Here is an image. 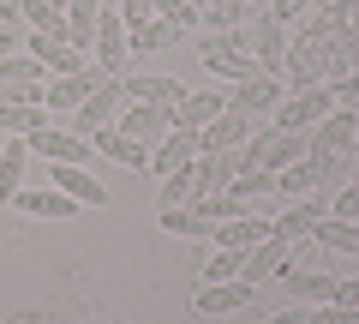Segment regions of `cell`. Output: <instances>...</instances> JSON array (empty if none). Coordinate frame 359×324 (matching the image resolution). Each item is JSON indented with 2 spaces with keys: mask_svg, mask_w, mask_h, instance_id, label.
<instances>
[{
  "mask_svg": "<svg viewBox=\"0 0 359 324\" xmlns=\"http://www.w3.org/2000/svg\"><path fill=\"white\" fill-rule=\"evenodd\" d=\"M114 72H102V66L90 60V66H78V72H60L54 84H42V103H48V115H72V108H84L90 96L102 91Z\"/></svg>",
  "mask_w": 359,
  "mask_h": 324,
  "instance_id": "1",
  "label": "cell"
},
{
  "mask_svg": "<svg viewBox=\"0 0 359 324\" xmlns=\"http://www.w3.org/2000/svg\"><path fill=\"white\" fill-rule=\"evenodd\" d=\"M323 115H335V96L323 91H287L282 103H276V115H269V127H282V132H311Z\"/></svg>",
  "mask_w": 359,
  "mask_h": 324,
  "instance_id": "2",
  "label": "cell"
},
{
  "mask_svg": "<svg viewBox=\"0 0 359 324\" xmlns=\"http://www.w3.org/2000/svg\"><path fill=\"white\" fill-rule=\"evenodd\" d=\"M204 60H210V72H216V78H228V84H245V78L257 72L252 42H245V37H233V30H222V37L210 42V48H204Z\"/></svg>",
  "mask_w": 359,
  "mask_h": 324,
  "instance_id": "3",
  "label": "cell"
},
{
  "mask_svg": "<svg viewBox=\"0 0 359 324\" xmlns=\"http://www.w3.org/2000/svg\"><path fill=\"white\" fill-rule=\"evenodd\" d=\"M25 144H30V156H42V162H78V169L96 156V144L78 138V132H66V127H42V132H30Z\"/></svg>",
  "mask_w": 359,
  "mask_h": 324,
  "instance_id": "4",
  "label": "cell"
},
{
  "mask_svg": "<svg viewBox=\"0 0 359 324\" xmlns=\"http://www.w3.org/2000/svg\"><path fill=\"white\" fill-rule=\"evenodd\" d=\"M282 78H276V72H252V78H245V84H233V91H228V108H233V115H276V103H282Z\"/></svg>",
  "mask_w": 359,
  "mask_h": 324,
  "instance_id": "5",
  "label": "cell"
},
{
  "mask_svg": "<svg viewBox=\"0 0 359 324\" xmlns=\"http://www.w3.org/2000/svg\"><path fill=\"white\" fill-rule=\"evenodd\" d=\"M114 127L126 132V138H138L144 150H150V144H162L168 132H174V127H168V108H162V103H126V108L114 115Z\"/></svg>",
  "mask_w": 359,
  "mask_h": 324,
  "instance_id": "6",
  "label": "cell"
},
{
  "mask_svg": "<svg viewBox=\"0 0 359 324\" xmlns=\"http://www.w3.org/2000/svg\"><path fill=\"white\" fill-rule=\"evenodd\" d=\"M120 108H126V84H120V78H108V84L90 96L84 108H72V132H78V138H90L96 127H114Z\"/></svg>",
  "mask_w": 359,
  "mask_h": 324,
  "instance_id": "7",
  "label": "cell"
},
{
  "mask_svg": "<svg viewBox=\"0 0 359 324\" xmlns=\"http://www.w3.org/2000/svg\"><path fill=\"white\" fill-rule=\"evenodd\" d=\"M90 48H96V66H102V72L120 78V72H126V60H132V48H126V18L102 6V18H96V42H90Z\"/></svg>",
  "mask_w": 359,
  "mask_h": 324,
  "instance_id": "8",
  "label": "cell"
},
{
  "mask_svg": "<svg viewBox=\"0 0 359 324\" xmlns=\"http://www.w3.org/2000/svg\"><path fill=\"white\" fill-rule=\"evenodd\" d=\"M335 174V156H299V162H287L282 174H276V198H306L311 186H323Z\"/></svg>",
  "mask_w": 359,
  "mask_h": 324,
  "instance_id": "9",
  "label": "cell"
},
{
  "mask_svg": "<svg viewBox=\"0 0 359 324\" xmlns=\"http://www.w3.org/2000/svg\"><path fill=\"white\" fill-rule=\"evenodd\" d=\"M245 138H252V115H233V108H222V115L210 120L204 132H198V156H216V150H240Z\"/></svg>",
  "mask_w": 359,
  "mask_h": 324,
  "instance_id": "10",
  "label": "cell"
},
{
  "mask_svg": "<svg viewBox=\"0 0 359 324\" xmlns=\"http://www.w3.org/2000/svg\"><path fill=\"white\" fill-rule=\"evenodd\" d=\"M120 84H126V103H186V84L180 78H162V72H120Z\"/></svg>",
  "mask_w": 359,
  "mask_h": 324,
  "instance_id": "11",
  "label": "cell"
},
{
  "mask_svg": "<svg viewBox=\"0 0 359 324\" xmlns=\"http://www.w3.org/2000/svg\"><path fill=\"white\" fill-rule=\"evenodd\" d=\"M252 60H257V72H276L282 78V60H287V25L282 18H257V30H252Z\"/></svg>",
  "mask_w": 359,
  "mask_h": 324,
  "instance_id": "12",
  "label": "cell"
},
{
  "mask_svg": "<svg viewBox=\"0 0 359 324\" xmlns=\"http://www.w3.org/2000/svg\"><path fill=\"white\" fill-rule=\"evenodd\" d=\"M228 108V91H192L186 103H174L168 108V127H186V132H204L210 120Z\"/></svg>",
  "mask_w": 359,
  "mask_h": 324,
  "instance_id": "13",
  "label": "cell"
},
{
  "mask_svg": "<svg viewBox=\"0 0 359 324\" xmlns=\"http://www.w3.org/2000/svg\"><path fill=\"white\" fill-rule=\"evenodd\" d=\"M48 186H60V193L78 198V205H108V186L90 169H78V162H48Z\"/></svg>",
  "mask_w": 359,
  "mask_h": 324,
  "instance_id": "14",
  "label": "cell"
},
{
  "mask_svg": "<svg viewBox=\"0 0 359 324\" xmlns=\"http://www.w3.org/2000/svg\"><path fill=\"white\" fill-rule=\"evenodd\" d=\"M294 259V240H276V234H269V240H257V247H245V259H240V276L245 283H264V276H276L282 271V264Z\"/></svg>",
  "mask_w": 359,
  "mask_h": 324,
  "instance_id": "15",
  "label": "cell"
},
{
  "mask_svg": "<svg viewBox=\"0 0 359 324\" xmlns=\"http://www.w3.org/2000/svg\"><path fill=\"white\" fill-rule=\"evenodd\" d=\"M90 144L108 156V162H126V169H138V174H150V150H144L138 138H126L120 127H96L90 132Z\"/></svg>",
  "mask_w": 359,
  "mask_h": 324,
  "instance_id": "16",
  "label": "cell"
},
{
  "mask_svg": "<svg viewBox=\"0 0 359 324\" xmlns=\"http://www.w3.org/2000/svg\"><path fill=\"white\" fill-rule=\"evenodd\" d=\"M210 240H216V247H228V252H245V247H257V240H269V216L240 210V216L216 222V234H210Z\"/></svg>",
  "mask_w": 359,
  "mask_h": 324,
  "instance_id": "17",
  "label": "cell"
},
{
  "mask_svg": "<svg viewBox=\"0 0 359 324\" xmlns=\"http://www.w3.org/2000/svg\"><path fill=\"white\" fill-rule=\"evenodd\" d=\"M192 156H198V132L174 127L162 144H150V174H174V169H186Z\"/></svg>",
  "mask_w": 359,
  "mask_h": 324,
  "instance_id": "18",
  "label": "cell"
},
{
  "mask_svg": "<svg viewBox=\"0 0 359 324\" xmlns=\"http://www.w3.org/2000/svg\"><path fill=\"white\" fill-rule=\"evenodd\" d=\"M13 205L25 210V216H60V222L84 210V205H78V198H66L60 186H30V193H25V186H18V198H13Z\"/></svg>",
  "mask_w": 359,
  "mask_h": 324,
  "instance_id": "19",
  "label": "cell"
},
{
  "mask_svg": "<svg viewBox=\"0 0 359 324\" xmlns=\"http://www.w3.org/2000/svg\"><path fill=\"white\" fill-rule=\"evenodd\" d=\"M96 18H102V0H66V30H60V42H72L78 54H90V42H96Z\"/></svg>",
  "mask_w": 359,
  "mask_h": 324,
  "instance_id": "20",
  "label": "cell"
},
{
  "mask_svg": "<svg viewBox=\"0 0 359 324\" xmlns=\"http://www.w3.org/2000/svg\"><path fill=\"white\" fill-rule=\"evenodd\" d=\"M233 306H252V283L245 276H228V283H204L198 288V312H233Z\"/></svg>",
  "mask_w": 359,
  "mask_h": 324,
  "instance_id": "21",
  "label": "cell"
},
{
  "mask_svg": "<svg viewBox=\"0 0 359 324\" xmlns=\"http://www.w3.org/2000/svg\"><path fill=\"white\" fill-rule=\"evenodd\" d=\"M30 54H36L42 72H54V78H60V72H78V66H90V54H78L72 42H60V37H42V30L30 37Z\"/></svg>",
  "mask_w": 359,
  "mask_h": 324,
  "instance_id": "22",
  "label": "cell"
},
{
  "mask_svg": "<svg viewBox=\"0 0 359 324\" xmlns=\"http://www.w3.org/2000/svg\"><path fill=\"white\" fill-rule=\"evenodd\" d=\"M323 216H330V210H323L318 198H299L294 210H282V216H269V234H276V240H299V234H311V228H318Z\"/></svg>",
  "mask_w": 359,
  "mask_h": 324,
  "instance_id": "23",
  "label": "cell"
},
{
  "mask_svg": "<svg viewBox=\"0 0 359 324\" xmlns=\"http://www.w3.org/2000/svg\"><path fill=\"white\" fill-rule=\"evenodd\" d=\"M276 276H282V288L299 300V306H318V300L335 294V276H318V271H294V264H282Z\"/></svg>",
  "mask_w": 359,
  "mask_h": 324,
  "instance_id": "24",
  "label": "cell"
},
{
  "mask_svg": "<svg viewBox=\"0 0 359 324\" xmlns=\"http://www.w3.org/2000/svg\"><path fill=\"white\" fill-rule=\"evenodd\" d=\"M353 144V115H323L311 127V156H341Z\"/></svg>",
  "mask_w": 359,
  "mask_h": 324,
  "instance_id": "25",
  "label": "cell"
},
{
  "mask_svg": "<svg viewBox=\"0 0 359 324\" xmlns=\"http://www.w3.org/2000/svg\"><path fill=\"white\" fill-rule=\"evenodd\" d=\"M198 198H204V181H198V156L186 162V169L162 174V210H168V205H198Z\"/></svg>",
  "mask_w": 359,
  "mask_h": 324,
  "instance_id": "26",
  "label": "cell"
},
{
  "mask_svg": "<svg viewBox=\"0 0 359 324\" xmlns=\"http://www.w3.org/2000/svg\"><path fill=\"white\" fill-rule=\"evenodd\" d=\"M42 127H54L42 103H30V108H18V103H0V132H13V138H30V132H42Z\"/></svg>",
  "mask_w": 359,
  "mask_h": 324,
  "instance_id": "27",
  "label": "cell"
},
{
  "mask_svg": "<svg viewBox=\"0 0 359 324\" xmlns=\"http://www.w3.org/2000/svg\"><path fill=\"white\" fill-rule=\"evenodd\" d=\"M25 162H30V144L13 138L6 150H0V205H13L18 198V181H25Z\"/></svg>",
  "mask_w": 359,
  "mask_h": 324,
  "instance_id": "28",
  "label": "cell"
},
{
  "mask_svg": "<svg viewBox=\"0 0 359 324\" xmlns=\"http://www.w3.org/2000/svg\"><path fill=\"white\" fill-rule=\"evenodd\" d=\"M318 247H330V252H347V259H359V222H341V216H323L318 228Z\"/></svg>",
  "mask_w": 359,
  "mask_h": 324,
  "instance_id": "29",
  "label": "cell"
},
{
  "mask_svg": "<svg viewBox=\"0 0 359 324\" xmlns=\"http://www.w3.org/2000/svg\"><path fill=\"white\" fill-rule=\"evenodd\" d=\"M42 60L36 54H0V91H18V84H42Z\"/></svg>",
  "mask_w": 359,
  "mask_h": 324,
  "instance_id": "30",
  "label": "cell"
},
{
  "mask_svg": "<svg viewBox=\"0 0 359 324\" xmlns=\"http://www.w3.org/2000/svg\"><path fill=\"white\" fill-rule=\"evenodd\" d=\"M269 193H276V174H269V169H240V174L228 181V198H233V205H245V198H269Z\"/></svg>",
  "mask_w": 359,
  "mask_h": 324,
  "instance_id": "31",
  "label": "cell"
},
{
  "mask_svg": "<svg viewBox=\"0 0 359 324\" xmlns=\"http://www.w3.org/2000/svg\"><path fill=\"white\" fill-rule=\"evenodd\" d=\"M162 228H168V234H186V240H210V234H216L198 210H186V205H168V210H162Z\"/></svg>",
  "mask_w": 359,
  "mask_h": 324,
  "instance_id": "32",
  "label": "cell"
},
{
  "mask_svg": "<svg viewBox=\"0 0 359 324\" xmlns=\"http://www.w3.org/2000/svg\"><path fill=\"white\" fill-rule=\"evenodd\" d=\"M240 259H245V252L216 247V252H210V264H204V283H228V276H240Z\"/></svg>",
  "mask_w": 359,
  "mask_h": 324,
  "instance_id": "33",
  "label": "cell"
},
{
  "mask_svg": "<svg viewBox=\"0 0 359 324\" xmlns=\"http://www.w3.org/2000/svg\"><path fill=\"white\" fill-rule=\"evenodd\" d=\"M192 210H198V216L210 222V228H216V222H228V216H240V205H233L228 193H210V198H198Z\"/></svg>",
  "mask_w": 359,
  "mask_h": 324,
  "instance_id": "34",
  "label": "cell"
},
{
  "mask_svg": "<svg viewBox=\"0 0 359 324\" xmlns=\"http://www.w3.org/2000/svg\"><path fill=\"white\" fill-rule=\"evenodd\" d=\"M311 324H359V312H353V306H330V300H323V306L311 312Z\"/></svg>",
  "mask_w": 359,
  "mask_h": 324,
  "instance_id": "35",
  "label": "cell"
},
{
  "mask_svg": "<svg viewBox=\"0 0 359 324\" xmlns=\"http://www.w3.org/2000/svg\"><path fill=\"white\" fill-rule=\"evenodd\" d=\"M330 216H341V222H353V216H359V181L347 186L341 198H335V210H330Z\"/></svg>",
  "mask_w": 359,
  "mask_h": 324,
  "instance_id": "36",
  "label": "cell"
},
{
  "mask_svg": "<svg viewBox=\"0 0 359 324\" xmlns=\"http://www.w3.org/2000/svg\"><path fill=\"white\" fill-rule=\"evenodd\" d=\"M330 306H353V312H359V276H347V283H335Z\"/></svg>",
  "mask_w": 359,
  "mask_h": 324,
  "instance_id": "37",
  "label": "cell"
},
{
  "mask_svg": "<svg viewBox=\"0 0 359 324\" xmlns=\"http://www.w3.org/2000/svg\"><path fill=\"white\" fill-rule=\"evenodd\" d=\"M120 6H126V13H120V18H126V30H132V25H144V18H150V0H120Z\"/></svg>",
  "mask_w": 359,
  "mask_h": 324,
  "instance_id": "38",
  "label": "cell"
},
{
  "mask_svg": "<svg viewBox=\"0 0 359 324\" xmlns=\"http://www.w3.org/2000/svg\"><path fill=\"white\" fill-rule=\"evenodd\" d=\"M264 324H311V312L306 306H287V312H276V318H264Z\"/></svg>",
  "mask_w": 359,
  "mask_h": 324,
  "instance_id": "39",
  "label": "cell"
},
{
  "mask_svg": "<svg viewBox=\"0 0 359 324\" xmlns=\"http://www.w3.org/2000/svg\"><path fill=\"white\" fill-rule=\"evenodd\" d=\"M25 13V0H0V25H6V18H18Z\"/></svg>",
  "mask_w": 359,
  "mask_h": 324,
  "instance_id": "40",
  "label": "cell"
},
{
  "mask_svg": "<svg viewBox=\"0 0 359 324\" xmlns=\"http://www.w3.org/2000/svg\"><path fill=\"white\" fill-rule=\"evenodd\" d=\"M353 138H359V115H353Z\"/></svg>",
  "mask_w": 359,
  "mask_h": 324,
  "instance_id": "41",
  "label": "cell"
},
{
  "mask_svg": "<svg viewBox=\"0 0 359 324\" xmlns=\"http://www.w3.org/2000/svg\"><path fill=\"white\" fill-rule=\"evenodd\" d=\"M192 6H198V13H204V0H192Z\"/></svg>",
  "mask_w": 359,
  "mask_h": 324,
  "instance_id": "42",
  "label": "cell"
},
{
  "mask_svg": "<svg viewBox=\"0 0 359 324\" xmlns=\"http://www.w3.org/2000/svg\"><path fill=\"white\" fill-rule=\"evenodd\" d=\"M216 6H228V0H216Z\"/></svg>",
  "mask_w": 359,
  "mask_h": 324,
  "instance_id": "43",
  "label": "cell"
}]
</instances>
